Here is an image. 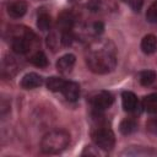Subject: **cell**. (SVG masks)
Masks as SVG:
<instances>
[{
  "label": "cell",
  "instance_id": "1",
  "mask_svg": "<svg viewBox=\"0 0 157 157\" xmlns=\"http://www.w3.org/2000/svg\"><path fill=\"white\" fill-rule=\"evenodd\" d=\"M88 69L99 75L112 72L117 66V50L112 40H99L93 43L86 54Z\"/></svg>",
  "mask_w": 157,
  "mask_h": 157
},
{
  "label": "cell",
  "instance_id": "2",
  "mask_svg": "<svg viewBox=\"0 0 157 157\" xmlns=\"http://www.w3.org/2000/svg\"><path fill=\"white\" fill-rule=\"evenodd\" d=\"M70 142V134L65 130H53L45 134L40 141V150L48 155H55L64 151Z\"/></svg>",
  "mask_w": 157,
  "mask_h": 157
},
{
  "label": "cell",
  "instance_id": "3",
  "mask_svg": "<svg viewBox=\"0 0 157 157\" xmlns=\"http://www.w3.org/2000/svg\"><path fill=\"white\" fill-rule=\"evenodd\" d=\"M91 136H92L94 145L104 151H110L114 147V144H115L114 132L112 131L110 128H108L105 125L99 124L97 128H94L92 130Z\"/></svg>",
  "mask_w": 157,
  "mask_h": 157
},
{
  "label": "cell",
  "instance_id": "4",
  "mask_svg": "<svg viewBox=\"0 0 157 157\" xmlns=\"http://www.w3.org/2000/svg\"><path fill=\"white\" fill-rule=\"evenodd\" d=\"M88 102L91 104V107L97 110V112H103L104 109L109 108L113 103V96L110 92L108 91H97L93 92Z\"/></svg>",
  "mask_w": 157,
  "mask_h": 157
},
{
  "label": "cell",
  "instance_id": "5",
  "mask_svg": "<svg viewBox=\"0 0 157 157\" xmlns=\"http://www.w3.org/2000/svg\"><path fill=\"white\" fill-rule=\"evenodd\" d=\"M31 36H33L32 32L26 31L23 34H17L12 38V50L17 54H26L31 48Z\"/></svg>",
  "mask_w": 157,
  "mask_h": 157
},
{
  "label": "cell",
  "instance_id": "6",
  "mask_svg": "<svg viewBox=\"0 0 157 157\" xmlns=\"http://www.w3.org/2000/svg\"><path fill=\"white\" fill-rule=\"evenodd\" d=\"M75 61H76V58L74 54H65L63 56H60L56 61V69L61 74H69L71 72L74 65H75Z\"/></svg>",
  "mask_w": 157,
  "mask_h": 157
},
{
  "label": "cell",
  "instance_id": "7",
  "mask_svg": "<svg viewBox=\"0 0 157 157\" xmlns=\"http://www.w3.org/2000/svg\"><path fill=\"white\" fill-rule=\"evenodd\" d=\"M42 85H43V77L36 72H28L21 80V87L25 90H32Z\"/></svg>",
  "mask_w": 157,
  "mask_h": 157
},
{
  "label": "cell",
  "instance_id": "8",
  "mask_svg": "<svg viewBox=\"0 0 157 157\" xmlns=\"http://www.w3.org/2000/svg\"><path fill=\"white\" fill-rule=\"evenodd\" d=\"M27 12V2L23 0H13L7 5V13L13 18H20Z\"/></svg>",
  "mask_w": 157,
  "mask_h": 157
},
{
  "label": "cell",
  "instance_id": "9",
  "mask_svg": "<svg viewBox=\"0 0 157 157\" xmlns=\"http://www.w3.org/2000/svg\"><path fill=\"white\" fill-rule=\"evenodd\" d=\"M63 94L64 97L70 102H76L80 97V86L77 82L74 81H66L63 87Z\"/></svg>",
  "mask_w": 157,
  "mask_h": 157
},
{
  "label": "cell",
  "instance_id": "10",
  "mask_svg": "<svg viewBox=\"0 0 157 157\" xmlns=\"http://www.w3.org/2000/svg\"><path fill=\"white\" fill-rule=\"evenodd\" d=\"M121 103H123L124 110L134 112L137 108V97L135 96V93L130 91H125L121 94Z\"/></svg>",
  "mask_w": 157,
  "mask_h": 157
},
{
  "label": "cell",
  "instance_id": "11",
  "mask_svg": "<svg viewBox=\"0 0 157 157\" xmlns=\"http://www.w3.org/2000/svg\"><path fill=\"white\" fill-rule=\"evenodd\" d=\"M141 50L145 54H153L157 50V37L153 34H147L141 40Z\"/></svg>",
  "mask_w": 157,
  "mask_h": 157
},
{
  "label": "cell",
  "instance_id": "12",
  "mask_svg": "<svg viewBox=\"0 0 157 157\" xmlns=\"http://www.w3.org/2000/svg\"><path fill=\"white\" fill-rule=\"evenodd\" d=\"M72 26H74V16L71 15V12L69 11L61 12L58 17V27L61 29V32L70 31Z\"/></svg>",
  "mask_w": 157,
  "mask_h": 157
},
{
  "label": "cell",
  "instance_id": "13",
  "mask_svg": "<svg viewBox=\"0 0 157 157\" xmlns=\"http://www.w3.org/2000/svg\"><path fill=\"white\" fill-rule=\"evenodd\" d=\"M142 108L150 114H157V93H151L142 99Z\"/></svg>",
  "mask_w": 157,
  "mask_h": 157
},
{
  "label": "cell",
  "instance_id": "14",
  "mask_svg": "<svg viewBox=\"0 0 157 157\" xmlns=\"http://www.w3.org/2000/svg\"><path fill=\"white\" fill-rule=\"evenodd\" d=\"M66 81H64L63 78L60 77H56V76H52L47 80V88L52 92H61L63 91V87L65 85Z\"/></svg>",
  "mask_w": 157,
  "mask_h": 157
},
{
  "label": "cell",
  "instance_id": "15",
  "mask_svg": "<svg viewBox=\"0 0 157 157\" xmlns=\"http://www.w3.org/2000/svg\"><path fill=\"white\" fill-rule=\"evenodd\" d=\"M136 128H137L136 121L134 119H129V118L121 120V123L119 125V130H120V132L123 135H130V134H132L136 130Z\"/></svg>",
  "mask_w": 157,
  "mask_h": 157
},
{
  "label": "cell",
  "instance_id": "16",
  "mask_svg": "<svg viewBox=\"0 0 157 157\" xmlns=\"http://www.w3.org/2000/svg\"><path fill=\"white\" fill-rule=\"evenodd\" d=\"M156 77H157V74L153 70H145V71H142L140 74V78L139 80H140V83L142 86H150V85H152L155 82Z\"/></svg>",
  "mask_w": 157,
  "mask_h": 157
},
{
  "label": "cell",
  "instance_id": "17",
  "mask_svg": "<svg viewBox=\"0 0 157 157\" xmlns=\"http://www.w3.org/2000/svg\"><path fill=\"white\" fill-rule=\"evenodd\" d=\"M50 23H52V20H50V16L47 12H42V13L38 15V17H37V27L40 31H48L49 27H50Z\"/></svg>",
  "mask_w": 157,
  "mask_h": 157
},
{
  "label": "cell",
  "instance_id": "18",
  "mask_svg": "<svg viewBox=\"0 0 157 157\" xmlns=\"http://www.w3.org/2000/svg\"><path fill=\"white\" fill-rule=\"evenodd\" d=\"M31 63L37 67H45L48 65V59L43 52H37L31 56Z\"/></svg>",
  "mask_w": 157,
  "mask_h": 157
},
{
  "label": "cell",
  "instance_id": "19",
  "mask_svg": "<svg viewBox=\"0 0 157 157\" xmlns=\"http://www.w3.org/2000/svg\"><path fill=\"white\" fill-rule=\"evenodd\" d=\"M2 74L7 76H12L16 74V64L13 63L12 58H6L2 61Z\"/></svg>",
  "mask_w": 157,
  "mask_h": 157
},
{
  "label": "cell",
  "instance_id": "20",
  "mask_svg": "<svg viewBox=\"0 0 157 157\" xmlns=\"http://www.w3.org/2000/svg\"><path fill=\"white\" fill-rule=\"evenodd\" d=\"M146 18L151 23H157V1L150 5V7L146 11Z\"/></svg>",
  "mask_w": 157,
  "mask_h": 157
},
{
  "label": "cell",
  "instance_id": "21",
  "mask_svg": "<svg viewBox=\"0 0 157 157\" xmlns=\"http://www.w3.org/2000/svg\"><path fill=\"white\" fill-rule=\"evenodd\" d=\"M72 42H74V34H72L71 29L61 32V43H63V45H65V47L71 45Z\"/></svg>",
  "mask_w": 157,
  "mask_h": 157
},
{
  "label": "cell",
  "instance_id": "22",
  "mask_svg": "<svg viewBox=\"0 0 157 157\" xmlns=\"http://www.w3.org/2000/svg\"><path fill=\"white\" fill-rule=\"evenodd\" d=\"M121 1L126 2V4H128L134 11H136V12H139V11L141 10L142 5H144V0H121Z\"/></svg>",
  "mask_w": 157,
  "mask_h": 157
},
{
  "label": "cell",
  "instance_id": "23",
  "mask_svg": "<svg viewBox=\"0 0 157 157\" xmlns=\"http://www.w3.org/2000/svg\"><path fill=\"white\" fill-rule=\"evenodd\" d=\"M101 5H102V0H88L87 9L92 12H96L101 9Z\"/></svg>",
  "mask_w": 157,
  "mask_h": 157
},
{
  "label": "cell",
  "instance_id": "24",
  "mask_svg": "<svg viewBox=\"0 0 157 157\" xmlns=\"http://www.w3.org/2000/svg\"><path fill=\"white\" fill-rule=\"evenodd\" d=\"M146 126H147V129H148L151 132H153V134L157 135V117L151 118V119L147 121Z\"/></svg>",
  "mask_w": 157,
  "mask_h": 157
},
{
  "label": "cell",
  "instance_id": "25",
  "mask_svg": "<svg viewBox=\"0 0 157 157\" xmlns=\"http://www.w3.org/2000/svg\"><path fill=\"white\" fill-rule=\"evenodd\" d=\"M47 43H48V45H49L52 49H55V47H56V44H58L56 36H55L54 33L49 34V36H48V38H47Z\"/></svg>",
  "mask_w": 157,
  "mask_h": 157
},
{
  "label": "cell",
  "instance_id": "26",
  "mask_svg": "<svg viewBox=\"0 0 157 157\" xmlns=\"http://www.w3.org/2000/svg\"><path fill=\"white\" fill-rule=\"evenodd\" d=\"M92 29H93V32L96 34H101L103 32V29H104V25L102 22H96V23H93Z\"/></svg>",
  "mask_w": 157,
  "mask_h": 157
},
{
  "label": "cell",
  "instance_id": "27",
  "mask_svg": "<svg viewBox=\"0 0 157 157\" xmlns=\"http://www.w3.org/2000/svg\"><path fill=\"white\" fill-rule=\"evenodd\" d=\"M71 2H76V1H80V0H70Z\"/></svg>",
  "mask_w": 157,
  "mask_h": 157
}]
</instances>
